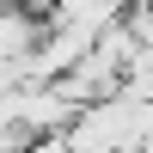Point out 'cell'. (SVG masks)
Returning a JSON list of instances; mask_svg holds the SVG:
<instances>
[{
  "label": "cell",
  "instance_id": "obj_1",
  "mask_svg": "<svg viewBox=\"0 0 153 153\" xmlns=\"http://www.w3.org/2000/svg\"><path fill=\"white\" fill-rule=\"evenodd\" d=\"M49 37V12L31 0H0V68H25Z\"/></svg>",
  "mask_w": 153,
  "mask_h": 153
},
{
  "label": "cell",
  "instance_id": "obj_2",
  "mask_svg": "<svg viewBox=\"0 0 153 153\" xmlns=\"http://www.w3.org/2000/svg\"><path fill=\"white\" fill-rule=\"evenodd\" d=\"M129 153H153V135H147V141H135V147H129Z\"/></svg>",
  "mask_w": 153,
  "mask_h": 153
}]
</instances>
